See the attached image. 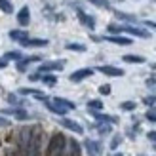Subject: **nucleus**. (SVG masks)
I'll return each instance as SVG.
<instances>
[{"mask_svg":"<svg viewBox=\"0 0 156 156\" xmlns=\"http://www.w3.org/2000/svg\"><path fill=\"white\" fill-rule=\"evenodd\" d=\"M46 156H69L67 151V137L63 133H53L50 137L48 143V151H46Z\"/></svg>","mask_w":156,"mask_h":156,"instance_id":"obj_1","label":"nucleus"},{"mask_svg":"<svg viewBox=\"0 0 156 156\" xmlns=\"http://www.w3.org/2000/svg\"><path fill=\"white\" fill-rule=\"evenodd\" d=\"M25 156H42V131L36 126L33 129V137H30V141L27 145Z\"/></svg>","mask_w":156,"mask_h":156,"instance_id":"obj_2","label":"nucleus"},{"mask_svg":"<svg viewBox=\"0 0 156 156\" xmlns=\"http://www.w3.org/2000/svg\"><path fill=\"white\" fill-rule=\"evenodd\" d=\"M33 129L34 128H30V126H23V128L17 129V133H15V149L21 151L23 154H25L27 145L30 141V137H33Z\"/></svg>","mask_w":156,"mask_h":156,"instance_id":"obj_3","label":"nucleus"},{"mask_svg":"<svg viewBox=\"0 0 156 156\" xmlns=\"http://www.w3.org/2000/svg\"><path fill=\"white\" fill-rule=\"evenodd\" d=\"M91 74H93V69H78V71H74L69 76V80L71 82H82L84 78H90Z\"/></svg>","mask_w":156,"mask_h":156,"instance_id":"obj_4","label":"nucleus"},{"mask_svg":"<svg viewBox=\"0 0 156 156\" xmlns=\"http://www.w3.org/2000/svg\"><path fill=\"white\" fill-rule=\"evenodd\" d=\"M21 46H25V48H44V46H48V40H44V38H25V40H21Z\"/></svg>","mask_w":156,"mask_h":156,"instance_id":"obj_5","label":"nucleus"},{"mask_svg":"<svg viewBox=\"0 0 156 156\" xmlns=\"http://www.w3.org/2000/svg\"><path fill=\"white\" fill-rule=\"evenodd\" d=\"M122 30H126V33L129 34H133V36H139V38H149V30H145V29H139V27H133V25H126V27H122Z\"/></svg>","mask_w":156,"mask_h":156,"instance_id":"obj_6","label":"nucleus"},{"mask_svg":"<svg viewBox=\"0 0 156 156\" xmlns=\"http://www.w3.org/2000/svg\"><path fill=\"white\" fill-rule=\"evenodd\" d=\"M61 126H63V128H67V129H71V131H74V133H84V128H82L78 122H74V120L63 118V120H61Z\"/></svg>","mask_w":156,"mask_h":156,"instance_id":"obj_7","label":"nucleus"},{"mask_svg":"<svg viewBox=\"0 0 156 156\" xmlns=\"http://www.w3.org/2000/svg\"><path fill=\"white\" fill-rule=\"evenodd\" d=\"M65 67V61H50V63L40 65V73H48V71H61Z\"/></svg>","mask_w":156,"mask_h":156,"instance_id":"obj_8","label":"nucleus"},{"mask_svg":"<svg viewBox=\"0 0 156 156\" xmlns=\"http://www.w3.org/2000/svg\"><path fill=\"white\" fill-rule=\"evenodd\" d=\"M17 23H19L21 27H27L29 23H30V12H29L27 6H23L21 10H19V13H17Z\"/></svg>","mask_w":156,"mask_h":156,"instance_id":"obj_9","label":"nucleus"},{"mask_svg":"<svg viewBox=\"0 0 156 156\" xmlns=\"http://www.w3.org/2000/svg\"><path fill=\"white\" fill-rule=\"evenodd\" d=\"M99 73H103L107 76H124V71L118 67H112V65H103L99 67Z\"/></svg>","mask_w":156,"mask_h":156,"instance_id":"obj_10","label":"nucleus"},{"mask_svg":"<svg viewBox=\"0 0 156 156\" xmlns=\"http://www.w3.org/2000/svg\"><path fill=\"white\" fill-rule=\"evenodd\" d=\"M78 19H80V21H82V25H86L88 29H95V19H93L91 15L84 13L82 10H78Z\"/></svg>","mask_w":156,"mask_h":156,"instance_id":"obj_11","label":"nucleus"},{"mask_svg":"<svg viewBox=\"0 0 156 156\" xmlns=\"http://www.w3.org/2000/svg\"><path fill=\"white\" fill-rule=\"evenodd\" d=\"M105 40L112 42V44H118V46H129V44H131V38H124V36H118V34L105 36Z\"/></svg>","mask_w":156,"mask_h":156,"instance_id":"obj_12","label":"nucleus"},{"mask_svg":"<svg viewBox=\"0 0 156 156\" xmlns=\"http://www.w3.org/2000/svg\"><path fill=\"white\" fill-rule=\"evenodd\" d=\"M2 114H13L17 120H27V118H29L27 111H21V108H4Z\"/></svg>","mask_w":156,"mask_h":156,"instance_id":"obj_13","label":"nucleus"},{"mask_svg":"<svg viewBox=\"0 0 156 156\" xmlns=\"http://www.w3.org/2000/svg\"><path fill=\"white\" fill-rule=\"evenodd\" d=\"M44 103H46V107H48V111H51L53 114H59V116H63V114H67V108H63V107H59V105H55V103H53V101H48V99H46Z\"/></svg>","mask_w":156,"mask_h":156,"instance_id":"obj_14","label":"nucleus"},{"mask_svg":"<svg viewBox=\"0 0 156 156\" xmlns=\"http://www.w3.org/2000/svg\"><path fill=\"white\" fill-rule=\"evenodd\" d=\"M67 151H69V156H80V145H78L74 139H69L67 141Z\"/></svg>","mask_w":156,"mask_h":156,"instance_id":"obj_15","label":"nucleus"},{"mask_svg":"<svg viewBox=\"0 0 156 156\" xmlns=\"http://www.w3.org/2000/svg\"><path fill=\"white\" fill-rule=\"evenodd\" d=\"M53 103L59 105V107H63V108H67V111H73V108H76V105L73 103V101L63 99V97H53Z\"/></svg>","mask_w":156,"mask_h":156,"instance_id":"obj_16","label":"nucleus"},{"mask_svg":"<svg viewBox=\"0 0 156 156\" xmlns=\"http://www.w3.org/2000/svg\"><path fill=\"white\" fill-rule=\"evenodd\" d=\"M91 116L95 120H99V122H108V124H116L118 122V118H114V116H107V114H101V112H97V111H91Z\"/></svg>","mask_w":156,"mask_h":156,"instance_id":"obj_17","label":"nucleus"},{"mask_svg":"<svg viewBox=\"0 0 156 156\" xmlns=\"http://www.w3.org/2000/svg\"><path fill=\"white\" fill-rule=\"evenodd\" d=\"M86 149H88V152L90 154H97V152H101V147H99V143H95V141H90V139H86Z\"/></svg>","mask_w":156,"mask_h":156,"instance_id":"obj_18","label":"nucleus"},{"mask_svg":"<svg viewBox=\"0 0 156 156\" xmlns=\"http://www.w3.org/2000/svg\"><path fill=\"white\" fill-rule=\"evenodd\" d=\"M10 38H12V40H25V38H29V34L25 33V30H12V33H10Z\"/></svg>","mask_w":156,"mask_h":156,"instance_id":"obj_19","label":"nucleus"},{"mask_svg":"<svg viewBox=\"0 0 156 156\" xmlns=\"http://www.w3.org/2000/svg\"><path fill=\"white\" fill-rule=\"evenodd\" d=\"M122 59L126 63H145V57H141V55H124Z\"/></svg>","mask_w":156,"mask_h":156,"instance_id":"obj_20","label":"nucleus"},{"mask_svg":"<svg viewBox=\"0 0 156 156\" xmlns=\"http://www.w3.org/2000/svg\"><path fill=\"white\" fill-rule=\"evenodd\" d=\"M65 48L71 50V51H86V46L84 44H76V42H69Z\"/></svg>","mask_w":156,"mask_h":156,"instance_id":"obj_21","label":"nucleus"},{"mask_svg":"<svg viewBox=\"0 0 156 156\" xmlns=\"http://www.w3.org/2000/svg\"><path fill=\"white\" fill-rule=\"evenodd\" d=\"M0 10H2L4 13H12L13 12V6L10 0H0Z\"/></svg>","mask_w":156,"mask_h":156,"instance_id":"obj_22","label":"nucleus"},{"mask_svg":"<svg viewBox=\"0 0 156 156\" xmlns=\"http://www.w3.org/2000/svg\"><path fill=\"white\" fill-rule=\"evenodd\" d=\"M88 108H90V111H101V108H103V101H99V99H91L90 103H88Z\"/></svg>","mask_w":156,"mask_h":156,"instance_id":"obj_23","label":"nucleus"},{"mask_svg":"<svg viewBox=\"0 0 156 156\" xmlns=\"http://www.w3.org/2000/svg\"><path fill=\"white\" fill-rule=\"evenodd\" d=\"M40 80H42L46 86H55V84H57V78L53 76V74H46V76H42V78H40Z\"/></svg>","mask_w":156,"mask_h":156,"instance_id":"obj_24","label":"nucleus"},{"mask_svg":"<svg viewBox=\"0 0 156 156\" xmlns=\"http://www.w3.org/2000/svg\"><path fill=\"white\" fill-rule=\"evenodd\" d=\"M135 103H133V101H124V103L120 105V108H122V111H135Z\"/></svg>","mask_w":156,"mask_h":156,"instance_id":"obj_25","label":"nucleus"},{"mask_svg":"<svg viewBox=\"0 0 156 156\" xmlns=\"http://www.w3.org/2000/svg\"><path fill=\"white\" fill-rule=\"evenodd\" d=\"M4 57H6L8 61H10V59H15V61H19V59H23V55H21L19 51H8V53H6Z\"/></svg>","mask_w":156,"mask_h":156,"instance_id":"obj_26","label":"nucleus"},{"mask_svg":"<svg viewBox=\"0 0 156 156\" xmlns=\"http://www.w3.org/2000/svg\"><path fill=\"white\" fill-rule=\"evenodd\" d=\"M116 17H120L124 21H135V15H128V13H122V12H116Z\"/></svg>","mask_w":156,"mask_h":156,"instance_id":"obj_27","label":"nucleus"},{"mask_svg":"<svg viewBox=\"0 0 156 156\" xmlns=\"http://www.w3.org/2000/svg\"><path fill=\"white\" fill-rule=\"evenodd\" d=\"M120 143H122V137H120V135H114V137H112V141H111V149H112V151H114V149H118V145H120Z\"/></svg>","mask_w":156,"mask_h":156,"instance_id":"obj_28","label":"nucleus"},{"mask_svg":"<svg viewBox=\"0 0 156 156\" xmlns=\"http://www.w3.org/2000/svg\"><path fill=\"white\" fill-rule=\"evenodd\" d=\"M99 93H101V95H108V93H111V86H108V84L99 86Z\"/></svg>","mask_w":156,"mask_h":156,"instance_id":"obj_29","label":"nucleus"},{"mask_svg":"<svg viewBox=\"0 0 156 156\" xmlns=\"http://www.w3.org/2000/svg\"><path fill=\"white\" fill-rule=\"evenodd\" d=\"M6 99H8V103H12V105H21L19 101H17V95H13V93H8Z\"/></svg>","mask_w":156,"mask_h":156,"instance_id":"obj_30","label":"nucleus"},{"mask_svg":"<svg viewBox=\"0 0 156 156\" xmlns=\"http://www.w3.org/2000/svg\"><path fill=\"white\" fill-rule=\"evenodd\" d=\"M99 133H101V135L111 133V126H108V124H103V126H99Z\"/></svg>","mask_w":156,"mask_h":156,"instance_id":"obj_31","label":"nucleus"},{"mask_svg":"<svg viewBox=\"0 0 156 156\" xmlns=\"http://www.w3.org/2000/svg\"><path fill=\"white\" fill-rule=\"evenodd\" d=\"M108 33H111V34H118V33H122V27H118V25H108Z\"/></svg>","mask_w":156,"mask_h":156,"instance_id":"obj_32","label":"nucleus"},{"mask_svg":"<svg viewBox=\"0 0 156 156\" xmlns=\"http://www.w3.org/2000/svg\"><path fill=\"white\" fill-rule=\"evenodd\" d=\"M143 103H145V105H149V107H151V105H154V103H156V95H149V97H145V99H143Z\"/></svg>","mask_w":156,"mask_h":156,"instance_id":"obj_33","label":"nucleus"},{"mask_svg":"<svg viewBox=\"0 0 156 156\" xmlns=\"http://www.w3.org/2000/svg\"><path fill=\"white\" fill-rule=\"evenodd\" d=\"M91 4H95V6H101V8H108V2L107 0H90Z\"/></svg>","mask_w":156,"mask_h":156,"instance_id":"obj_34","label":"nucleus"},{"mask_svg":"<svg viewBox=\"0 0 156 156\" xmlns=\"http://www.w3.org/2000/svg\"><path fill=\"white\" fill-rule=\"evenodd\" d=\"M29 78H30L33 82H36V80H40V78H42V74H40V73H33V74H30Z\"/></svg>","mask_w":156,"mask_h":156,"instance_id":"obj_35","label":"nucleus"},{"mask_svg":"<svg viewBox=\"0 0 156 156\" xmlns=\"http://www.w3.org/2000/svg\"><path fill=\"white\" fill-rule=\"evenodd\" d=\"M8 126H10V120H6V118L0 116V128H8Z\"/></svg>","mask_w":156,"mask_h":156,"instance_id":"obj_36","label":"nucleus"},{"mask_svg":"<svg viewBox=\"0 0 156 156\" xmlns=\"http://www.w3.org/2000/svg\"><path fill=\"white\" fill-rule=\"evenodd\" d=\"M8 67V59L6 57H0V69H6Z\"/></svg>","mask_w":156,"mask_h":156,"instance_id":"obj_37","label":"nucleus"},{"mask_svg":"<svg viewBox=\"0 0 156 156\" xmlns=\"http://www.w3.org/2000/svg\"><path fill=\"white\" fill-rule=\"evenodd\" d=\"M147 137H149L151 141H154V143H156V131H149V133H147Z\"/></svg>","mask_w":156,"mask_h":156,"instance_id":"obj_38","label":"nucleus"},{"mask_svg":"<svg viewBox=\"0 0 156 156\" xmlns=\"http://www.w3.org/2000/svg\"><path fill=\"white\" fill-rule=\"evenodd\" d=\"M145 25L151 27V29H156V23H154V21H145Z\"/></svg>","mask_w":156,"mask_h":156,"instance_id":"obj_39","label":"nucleus"},{"mask_svg":"<svg viewBox=\"0 0 156 156\" xmlns=\"http://www.w3.org/2000/svg\"><path fill=\"white\" fill-rule=\"evenodd\" d=\"M147 84H149V86H154V84H156V80H154V78H149V80H147Z\"/></svg>","mask_w":156,"mask_h":156,"instance_id":"obj_40","label":"nucleus"},{"mask_svg":"<svg viewBox=\"0 0 156 156\" xmlns=\"http://www.w3.org/2000/svg\"><path fill=\"white\" fill-rule=\"evenodd\" d=\"M4 156H13V151H8V152H6Z\"/></svg>","mask_w":156,"mask_h":156,"instance_id":"obj_41","label":"nucleus"},{"mask_svg":"<svg viewBox=\"0 0 156 156\" xmlns=\"http://www.w3.org/2000/svg\"><path fill=\"white\" fill-rule=\"evenodd\" d=\"M112 156H124V154H112Z\"/></svg>","mask_w":156,"mask_h":156,"instance_id":"obj_42","label":"nucleus"},{"mask_svg":"<svg viewBox=\"0 0 156 156\" xmlns=\"http://www.w3.org/2000/svg\"><path fill=\"white\" fill-rule=\"evenodd\" d=\"M152 69H154V71H156V63H154V65H152Z\"/></svg>","mask_w":156,"mask_h":156,"instance_id":"obj_43","label":"nucleus"},{"mask_svg":"<svg viewBox=\"0 0 156 156\" xmlns=\"http://www.w3.org/2000/svg\"><path fill=\"white\" fill-rule=\"evenodd\" d=\"M90 156H95V154H90Z\"/></svg>","mask_w":156,"mask_h":156,"instance_id":"obj_44","label":"nucleus"}]
</instances>
